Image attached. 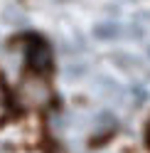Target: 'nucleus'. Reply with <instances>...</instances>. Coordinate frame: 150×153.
<instances>
[{
	"mask_svg": "<svg viewBox=\"0 0 150 153\" xmlns=\"http://www.w3.org/2000/svg\"><path fill=\"white\" fill-rule=\"evenodd\" d=\"M25 62L32 72L42 74L52 69V50L42 37H30L25 45Z\"/></svg>",
	"mask_w": 150,
	"mask_h": 153,
	"instance_id": "nucleus-1",
	"label": "nucleus"
},
{
	"mask_svg": "<svg viewBox=\"0 0 150 153\" xmlns=\"http://www.w3.org/2000/svg\"><path fill=\"white\" fill-rule=\"evenodd\" d=\"M93 35L101 37V40H111V37H118L121 35V27L116 22H101V25H96Z\"/></svg>",
	"mask_w": 150,
	"mask_h": 153,
	"instance_id": "nucleus-2",
	"label": "nucleus"
}]
</instances>
